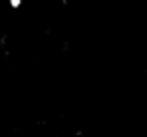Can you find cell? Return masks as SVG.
I'll return each mask as SVG.
<instances>
[{
  "label": "cell",
  "instance_id": "cell-1",
  "mask_svg": "<svg viewBox=\"0 0 147 137\" xmlns=\"http://www.w3.org/2000/svg\"><path fill=\"white\" fill-rule=\"evenodd\" d=\"M8 4H10V8H14V10H16V8H20V6H22V0H8Z\"/></svg>",
  "mask_w": 147,
  "mask_h": 137
}]
</instances>
